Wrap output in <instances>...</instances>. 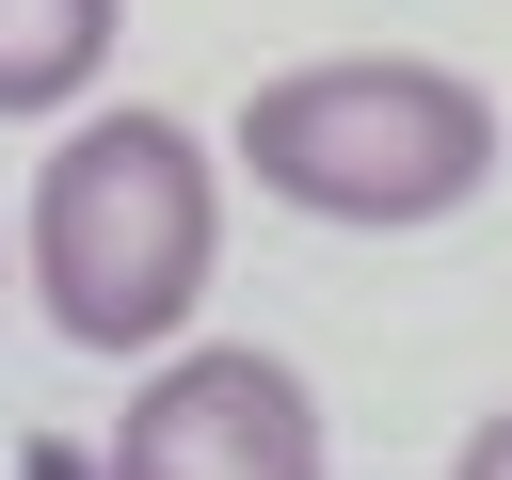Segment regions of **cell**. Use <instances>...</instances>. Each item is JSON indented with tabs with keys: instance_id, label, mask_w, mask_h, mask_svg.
Segmentation results:
<instances>
[{
	"instance_id": "cell-5",
	"label": "cell",
	"mask_w": 512,
	"mask_h": 480,
	"mask_svg": "<svg viewBox=\"0 0 512 480\" xmlns=\"http://www.w3.org/2000/svg\"><path fill=\"white\" fill-rule=\"evenodd\" d=\"M16 480H112V448H80V432H32V448H16Z\"/></svg>"
},
{
	"instance_id": "cell-1",
	"label": "cell",
	"mask_w": 512,
	"mask_h": 480,
	"mask_svg": "<svg viewBox=\"0 0 512 480\" xmlns=\"http://www.w3.org/2000/svg\"><path fill=\"white\" fill-rule=\"evenodd\" d=\"M208 272H224V160L176 112H144V96L128 112H64V144L16 192V288H32V320L64 352H96V368H144V352L192 336Z\"/></svg>"
},
{
	"instance_id": "cell-3",
	"label": "cell",
	"mask_w": 512,
	"mask_h": 480,
	"mask_svg": "<svg viewBox=\"0 0 512 480\" xmlns=\"http://www.w3.org/2000/svg\"><path fill=\"white\" fill-rule=\"evenodd\" d=\"M112 480H320V400L256 336H176L128 368Z\"/></svg>"
},
{
	"instance_id": "cell-2",
	"label": "cell",
	"mask_w": 512,
	"mask_h": 480,
	"mask_svg": "<svg viewBox=\"0 0 512 480\" xmlns=\"http://www.w3.org/2000/svg\"><path fill=\"white\" fill-rule=\"evenodd\" d=\"M224 160L304 224L416 240V224L496 192V96L464 64H432V48H320V64H272L240 96Z\"/></svg>"
},
{
	"instance_id": "cell-4",
	"label": "cell",
	"mask_w": 512,
	"mask_h": 480,
	"mask_svg": "<svg viewBox=\"0 0 512 480\" xmlns=\"http://www.w3.org/2000/svg\"><path fill=\"white\" fill-rule=\"evenodd\" d=\"M128 48V0H0V128H64Z\"/></svg>"
},
{
	"instance_id": "cell-7",
	"label": "cell",
	"mask_w": 512,
	"mask_h": 480,
	"mask_svg": "<svg viewBox=\"0 0 512 480\" xmlns=\"http://www.w3.org/2000/svg\"><path fill=\"white\" fill-rule=\"evenodd\" d=\"M0 272H16V240H0Z\"/></svg>"
},
{
	"instance_id": "cell-6",
	"label": "cell",
	"mask_w": 512,
	"mask_h": 480,
	"mask_svg": "<svg viewBox=\"0 0 512 480\" xmlns=\"http://www.w3.org/2000/svg\"><path fill=\"white\" fill-rule=\"evenodd\" d=\"M448 480H512V400H496V416H480V432L448 448Z\"/></svg>"
}]
</instances>
